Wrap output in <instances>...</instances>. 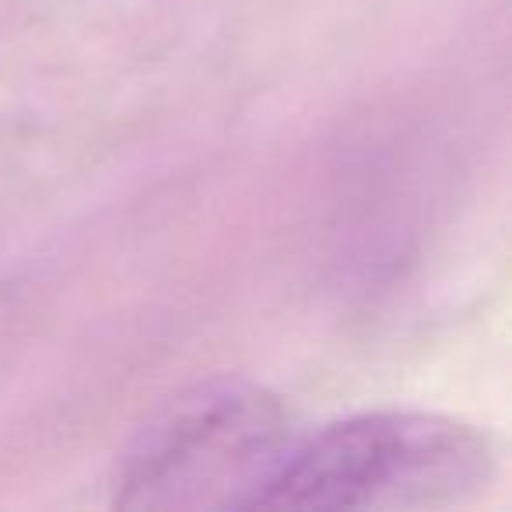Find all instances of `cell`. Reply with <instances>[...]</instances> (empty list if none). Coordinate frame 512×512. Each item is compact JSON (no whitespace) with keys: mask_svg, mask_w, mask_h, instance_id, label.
<instances>
[{"mask_svg":"<svg viewBox=\"0 0 512 512\" xmlns=\"http://www.w3.org/2000/svg\"><path fill=\"white\" fill-rule=\"evenodd\" d=\"M285 400L260 383L214 379L169 400L127 446L116 509H256L295 446Z\"/></svg>","mask_w":512,"mask_h":512,"instance_id":"7a4b0ae2","label":"cell"},{"mask_svg":"<svg viewBox=\"0 0 512 512\" xmlns=\"http://www.w3.org/2000/svg\"><path fill=\"white\" fill-rule=\"evenodd\" d=\"M498 477L488 428L435 411H365L295 439L256 509H453Z\"/></svg>","mask_w":512,"mask_h":512,"instance_id":"6da1fadb","label":"cell"}]
</instances>
